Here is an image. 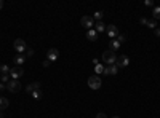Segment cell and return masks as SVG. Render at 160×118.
<instances>
[{
  "label": "cell",
  "instance_id": "1",
  "mask_svg": "<svg viewBox=\"0 0 160 118\" xmlns=\"http://www.w3.org/2000/svg\"><path fill=\"white\" fill-rule=\"evenodd\" d=\"M102 61H104V64L107 65H112V64H115L117 62V54L114 53V51H104L102 53Z\"/></svg>",
  "mask_w": 160,
  "mask_h": 118
},
{
  "label": "cell",
  "instance_id": "2",
  "mask_svg": "<svg viewBox=\"0 0 160 118\" xmlns=\"http://www.w3.org/2000/svg\"><path fill=\"white\" fill-rule=\"evenodd\" d=\"M13 46H15V50H16V53H26V50H27V45H26V42L22 40V39H16L15 40V43H13Z\"/></svg>",
  "mask_w": 160,
  "mask_h": 118
},
{
  "label": "cell",
  "instance_id": "3",
  "mask_svg": "<svg viewBox=\"0 0 160 118\" xmlns=\"http://www.w3.org/2000/svg\"><path fill=\"white\" fill-rule=\"evenodd\" d=\"M101 85H102V80H101V77H98V75L88 78V86H90L91 89H99Z\"/></svg>",
  "mask_w": 160,
  "mask_h": 118
},
{
  "label": "cell",
  "instance_id": "4",
  "mask_svg": "<svg viewBox=\"0 0 160 118\" xmlns=\"http://www.w3.org/2000/svg\"><path fill=\"white\" fill-rule=\"evenodd\" d=\"M80 22H82V26L85 27V29H93L95 27V19H93L91 16H82V19H80Z\"/></svg>",
  "mask_w": 160,
  "mask_h": 118
},
{
  "label": "cell",
  "instance_id": "5",
  "mask_svg": "<svg viewBox=\"0 0 160 118\" xmlns=\"http://www.w3.org/2000/svg\"><path fill=\"white\" fill-rule=\"evenodd\" d=\"M7 89L10 93H18L21 89V83L18 82V80H10V82L7 83Z\"/></svg>",
  "mask_w": 160,
  "mask_h": 118
},
{
  "label": "cell",
  "instance_id": "6",
  "mask_svg": "<svg viewBox=\"0 0 160 118\" xmlns=\"http://www.w3.org/2000/svg\"><path fill=\"white\" fill-rule=\"evenodd\" d=\"M128 64H130V58H128L126 54H122V56H119V58H117V62H115L117 67L125 69V67H128Z\"/></svg>",
  "mask_w": 160,
  "mask_h": 118
},
{
  "label": "cell",
  "instance_id": "7",
  "mask_svg": "<svg viewBox=\"0 0 160 118\" xmlns=\"http://www.w3.org/2000/svg\"><path fill=\"white\" fill-rule=\"evenodd\" d=\"M22 75H24V69L22 67H13V69H10V77L13 78V80H18L19 77H22Z\"/></svg>",
  "mask_w": 160,
  "mask_h": 118
},
{
  "label": "cell",
  "instance_id": "8",
  "mask_svg": "<svg viewBox=\"0 0 160 118\" xmlns=\"http://www.w3.org/2000/svg\"><path fill=\"white\" fill-rule=\"evenodd\" d=\"M106 32H107V37H109V39H112V40H115L117 37H119V30H117V27L112 26V24L106 27Z\"/></svg>",
  "mask_w": 160,
  "mask_h": 118
},
{
  "label": "cell",
  "instance_id": "9",
  "mask_svg": "<svg viewBox=\"0 0 160 118\" xmlns=\"http://www.w3.org/2000/svg\"><path fill=\"white\" fill-rule=\"evenodd\" d=\"M59 58V51L56 50V48H51V50H48V54H46V59L50 61V62H55L56 59Z\"/></svg>",
  "mask_w": 160,
  "mask_h": 118
},
{
  "label": "cell",
  "instance_id": "10",
  "mask_svg": "<svg viewBox=\"0 0 160 118\" xmlns=\"http://www.w3.org/2000/svg\"><path fill=\"white\" fill-rule=\"evenodd\" d=\"M117 72H119V67H117L115 64L104 67V75H117Z\"/></svg>",
  "mask_w": 160,
  "mask_h": 118
},
{
  "label": "cell",
  "instance_id": "11",
  "mask_svg": "<svg viewBox=\"0 0 160 118\" xmlns=\"http://www.w3.org/2000/svg\"><path fill=\"white\" fill-rule=\"evenodd\" d=\"M40 86H42V85H40V82H34V83H29V85H27V89H26V91L32 94V93L35 91V89H40Z\"/></svg>",
  "mask_w": 160,
  "mask_h": 118
},
{
  "label": "cell",
  "instance_id": "12",
  "mask_svg": "<svg viewBox=\"0 0 160 118\" xmlns=\"http://www.w3.org/2000/svg\"><path fill=\"white\" fill-rule=\"evenodd\" d=\"M95 30L99 34V32H106V24L102 21H96L95 22Z\"/></svg>",
  "mask_w": 160,
  "mask_h": 118
},
{
  "label": "cell",
  "instance_id": "13",
  "mask_svg": "<svg viewBox=\"0 0 160 118\" xmlns=\"http://www.w3.org/2000/svg\"><path fill=\"white\" fill-rule=\"evenodd\" d=\"M87 39H88V40H91V42H95V40L98 39V32L95 30V27L87 32Z\"/></svg>",
  "mask_w": 160,
  "mask_h": 118
},
{
  "label": "cell",
  "instance_id": "14",
  "mask_svg": "<svg viewBox=\"0 0 160 118\" xmlns=\"http://www.w3.org/2000/svg\"><path fill=\"white\" fill-rule=\"evenodd\" d=\"M119 48H120V43H119V42H117V40H111V43H109V50L115 53V51L119 50Z\"/></svg>",
  "mask_w": 160,
  "mask_h": 118
},
{
  "label": "cell",
  "instance_id": "15",
  "mask_svg": "<svg viewBox=\"0 0 160 118\" xmlns=\"http://www.w3.org/2000/svg\"><path fill=\"white\" fill-rule=\"evenodd\" d=\"M15 64L18 65V67H21V64H24V61H26V58L24 56H21V54H18V56H15Z\"/></svg>",
  "mask_w": 160,
  "mask_h": 118
},
{
  "label": "cell",
  "instance_id": "16",
  "mask_svg": "<svg viewBox=\"0 0 160 118\" xmlns=\"http://www.w3.org/2000/svg\"><path fill=\"white\" fill-rule=\"evenodd\" d=\"M10 105V101H8L7 97H0V110H3V108H7Z\"/></svg>",
  "mask_w": 160,
  "mask_h": 118
},
{
  "label": "cell",
  "instance_id": "17",
  "mask_svg": "<svg viewBox=\"0 0 160 118\" xmlns=\"http://www.w3.org/2000/svg\"><path fill=\"white\" fill-rule=\"evenodd\" d=\"M0 72H2V75H10V67L7 64H2L0 65Z\"/></svg>",
  "mask_w": 160,
  "mask_h": 118
},
{
  "label": "cell",
  "instance_id": "18",
  "mask_svg": "<svg viewBox=\"0 0 160 118\" xmlns=\"http://www.w3.org/2000/svg\"><path fill=\"white\" fill-rule=\"evenodd\" d=\"M152 16H154V19H155V21L160 19V7H154V10H152Z\"/></svg>",
  "mask_w": 160,
  "mask_h": 118
},
{
  "label": "cell",
  "instance_id": "19",
  "mask_svg": "<svg viewBox=\"0 0 160 118\" xmlns=\"http://www.w3.org/2000/svg\"><path fill=\"white\" fill-rule=\"evenodd\" d=\"M102 16H104V13H102V11L93 13V19H95V21H102Z\"/></svg>",
  "mask_w": 160,
  "mask_h": 118
},
{
  "label": "cell",
  "instance_id": "20",
  "mask_svg": "<svg viewBox=\"0 0 160 118\" xmlns=\"http://www.w3.org/2000/svg\"><path fill=\"white\" fill-rule=\"evenodd\" d=\"M95 72H96L98 75H99V73H104V65H102V64H96V65H95Z\"/></svg>",
  "mask_w": 160,
  "mask_h": 118
},
{
  "label": "cell",
  "instance_id": "21",
  "mask_svg": "<svg viewBox=\"0 0 160 118\" xmlns=\"http://www.w3.org/2000/svg\"><path fill=\"white\" fill-rule=\"evenodd\" d=\"M147 27H150V29H157V21H155V19H149Z\"/></svg>",
  "mask_w": 160,
  "mask_h": 118
},
{
  "label": "cell",
  "instance_id": "22",
  "mask_svg": "<svg viewBox=\"0 0 160 118\" xmlns=\"http://www.w3.org/2000/svg\"><path fill=\"white\" fill-rule=\"evenodd\" d=\"M32 97H34V99H40L42 97V89H35V91L32 93Z\"/></svg>",
  "mask_w": 160,
  "mask_h": 118
},
{
  "label": "cell",
  "instance_id": "23",
  "mask_svg": "<svg viewBox=\"0 0 160 118\" xmlns=\"http://www.w3.org/2000/svg\"><path fill=\"white\" fill-rule=\"evenodd\" d=\"M115 40H117V42H119V43L122 45V43H125V42H126V37H125V35H119Z\"/></svg>",
  "mask_w": 160,
  "mask_h": 118
},
{
  "label": "cell",
  "instance_id": "24",
  "mask_svg": "<svg viewBox=\"0 0 160 118\" xmlns=\"http://www.w3.org/2000/svg\"><path fill=\"white\" fill-rule=\"evenodd\" d=\"M24 54H26V56H29V58H31V56H34V50H32V48H27Z\"/></svg>",
  "mask_w": 160,
  "mask_h": 118
},
{
  "label": "cell",
  "instance_id": "25",
  "mask_svg": "<svg viewBox=\"0 0 160 118\" xmlns=\"http://www.w3.org/2000/svg\"><path fill=\"white\" fill-rule=\"evenodd\" d=\"M147 22H149L147 18H141V24H143V26H147Z\"/></svg>",
  "mask_w": 160,
  "mask_h": 118
},
{
  "label": "cell",
  "instance_id": "26",
  "mask_svg": "<svg viewBox=\"0 0 160 118\" xmlns=\"http://www.w3.org/2000/svg\"><path fill=\"white\" fill-rule=\"evenodd\" d=\"M8 77L10 75H2V83H8Z\"/></svg>",
  "mask_w": 160,
  "mask_h": 118
},
{
  "label": "cell",
  "instance_id": "27",
  "mask_svg": "<svg viewBox=\"0 0 160 118\" xmlns=\"http://www.w3.org/2000/svg\"><path fill=\"white\" fill-rule=\"evenodd\" d=\"M146 5H147V7H154V2H152V0H146Z\"/></svg>",
  "mask_w": 160,
  "mask_h": 118
},
{
  "label": "cell",
  "instance_id": "28",
  "mask_svg": "<svg viewBox=\"0 0 160 118\" xmlns=\"http://www.w3.org/2000/svg\"><path fill=\"white\" fill-rule=\"evenodd\" d=\"M96 118H107V117H106V113L99 112V113H98V115H96Z\"/></svg>",
  "mask_w": 160,
  "mask_h": 118
},
{
  "label": "cell",
  "instance_id": "29",
  "mask_svg": "<svg viewBox=\"0 0 160 118\" xmlns=\"http://www.w3.org/2000/svg\"><path fill=\"white\" fill-rule=\"evenodd\" d=\"M154 32H155V35H157V37H160V27H157V29H154Z\"/></svg>",
  "mask_w": 160,
  "mask_h": 118
},
{
  "label": "cell",
  "instance_id": "30",
  "mask_svg": "<svg viewBox=\"0 0 160 118\" xmlns=\"http://www.w3.org/2000/svg\"><path fill=\"white\" fill-rule=\"evenodd\" d=\"M50 64H51V62H50V61H48V59H46V61H45V62H43V67H50Z\"/></svg>",
  "mask_w": 160,
  "mask_h": 118
},
{
  "label": "cell",
  "instance_id": "31",
  "mask_svg": "<svg viewBox=\"0 0 160 118\" xmlns=\"http://www.w3.org/2000/svg\"><path fill=\"white\" fill-rule=\"evenodd\" d=\"M7 88V85L5 83H0V89H5Z\"/></svg>",
  "mask_w": 160,
  "mask_h": 118
},
{
  "label": "cell",
  "instance_id": "32",
  "mask_svg": "<svg viewBox=\"0 0 160 118\" xmlns=\"http://www.w3.org/2000/svg\"><path fill=\"white\" fill-rule=\"evenodd\" d=\"M2 8H3V2L0 0V10H2Z\"/></svg>",
  "mask_w": 160,
  "mask_h": 118
},
{
  "label": "cell",
  "instance_id": "33",
  "mask_svg": "<svg viewBox=\"0 0 160 118\" xmlns=\"http://www.w3.org/2000/svg\"><path fill=\"white\" fill-rule=\"evenodd\" d=\"M111 118H120V117H111Z\"/></svg>",
  "mask_w": 160,
  "mask_h": 118
},
{
  "label": "cell",
  "instance_id": "34",
  "mask_svg": "<svg viewBox=\"0 0 160 118\" xmlns=\"http://www.w3.org/2000/svg\"><path fill=\"white\" fill-rule=\"evenodd\" d=\"M0 112H2V110H0Z\"/></svg>",
  "mask_w": 160,
  "mask_h": 118
}]
</instances>
